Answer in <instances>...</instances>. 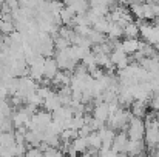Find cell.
Wrapping results in <instances>:
<instances>
[{"label":"cell","mask_w":159,"mask_h":157,"mask_svg":"<svg viewBox=\"0 0 159 157\" xmlns=\"http://www.w3.org/2000/svg\"><path fill=\"white\" fill-rule=\"evenodd\" d=\"M73 148L76 150V153L77 154H84V153H87L88 151V140H87V137H77L74 142H73Z\"/></svg>","instance_id":"4fadbf2b"},{"label":"cell","mask_w":159,"mask_h":157,"mask_svg":"<svg viewBox=\"0 0 159 157\" xmlns=\"http://www.w3.org/2000/svg\"><path fill=\"white\" fill-rule=\"evenodd\" d=\"M141 45H142V40H139V39H124L120 42V48H122V51L125 52L127 55L139 52Z\"/></svg>","instance_id":"277c9868"},{"label":"cell","mask_w":159,"mask_h":157,"mask_svg":"<svg viewBox=\"0 0 159 157\" xmlns=\"http://www.w3.org/2000/svg\"><path fill=\"white\" fill-rule=\"evenodd\" d=\"M87 140H88V146H90V148L101 151V148H102V139H101V136H99L98 131L91 133V134L87 137Z\"/></svg>","instance_id":"7c38bea8"},{"label":"cell","mask_w":159,"mask_h":157,"mask_svg":"<svg viewBox=\"0 0 159 157\" xmlns=\"http://www.w3.org/2000/svg\"><path fill=\"white\" fill-rule=\"evenodd\" d=\"M0 33H2V34H6V36L16 33V23H14V22L0 20Z\"/></svg>","instance_id":"9a60e30c"},{"label":"cell","mask_w":159,"mask_h":157,"mask_svg":"<svg viewBox=\"0 0 159 157\" xmlns=\"http://www.w3.org/2000/svg\"><path fill=\"white\" fill-rule=\"evenodd\" d=\"M144 150H145L144 140H130L128 145H127L125 154L128 157H139L144 154Z\"/></svg>","instance_id":"3957f363"},{"label":"cell","mask_w":159,"mask_h":157,"mask_svg":"<svg viewBox=\"0 0 159 157\" xmlns=\"http://www.w3.org/2000/svg\"><path fill=\"white\" fill-rule=\"evenodd\" d=\"M139 34H141V33H139V25H136L134 22L128 23V25L124 28V36H125V39H138Z\"/></svg>","instance_id":"8fae6325"},{"label":"cell","mask_w":159,"mask_h":157,"mask_svg":"<svg viewBox=\"0 0 159 157\" xmlns=\"http://www.w3.org/2000/svg\"><path fill=\"white\" fill-rule=\"evenodd\" d=\"M43 106H45V109L50 111V112H56L57 109H60V108H62V103H60L59 94L54 93V91H51V94L43 100Z\"/></svg>","instance_id":"52a82bcc"},{"label":"cell","mask_w":159,"mask_h":157,"mask_svg":"<svg viewBox=\"0 0 159 157\" xmlns=\"http://www.w3.org/2000/svg\"><path fill=\"white\" fill-rule=\"evenodd\" d=\"M110 23H111V22H110V20L107 19V17H101V19H99V20H98V22H96V23L93 25V29L105 36V34H108V29H110Z\"/></svg>","instance_id":"5bb4252c"},{"label":"cell","mask_w":159,"mask_h":157,"mask_svg":"<svg viewBox=\"0 0 159 157\" xmlns=\"http://www.w3.org/2000/svg\"><path fill=\"white\" fill-rule=\"evenodd\" d=\"M130 139L127 136V133H119L116 134L114 137V142H113V146H111V151L119 154V153H125L127 151V145H128Z\"/></svg>","instance_id":"7a4b0ae2"},{"label":"cell","mask_w":159,"mask_h":157,"mask_svg":"<svg viewBox=\"0 0 159 157\" xmlns=\"http://www.w3.org/2000/svg\"><path fill=\"white\" fill-rule=\"evenodd\" d=\"M147 108H148L147 102L134 100L133 105H131V108H130V112H131V116L136 117V119H144V117H147V114H148Z\"/></svg>","instance_id":"8992f818"},{"label":"cell","mask_w":159,"mask_h":157,"mask_svg":"<svg viewBox=\"0 0 159 157\" xmlns=\"http://www.w3.org/2000/svg\"><path fill=\"white\" fill-rule=\"evenodd\" d=\"M91 112H93V117L102 123L108 122V119H110V108H108V103H105V102L101 105H96Z\"/></svg>","instance_id":"5b68a950"},{"label":"cell","mask_w":159,"mask_h":157,"mask_svg":"<svg viewBox=\"0 0 159 157\" xmlns=\"http://www.w3.org/2000/svg\"><path fill=\"white\" fill-rule=\"evenodd\" d=\"M127 136H128L130 140H144V137H145V123H144V120L131 117V120L128 123Z\"/></svg>","instance_id":"6da1fadb"},{"label":"cell","mask_w":159,"mask_h":157,"mask_svg":"<svg viewBox=\"0 0 159 157\" xmlns=\"http://www.w3.org/2000/svg\"><path fill=\"white\" fill-rule=\"evenodd\" d=\"M156 150H158V151H159V142H158V145H156Z\"/></svg>","instance_id":"e0dca14e"},{"label":"cell","mask_w":159,"mask_h":157,"mask_svg":"<svg viewBox=\"0 0 159 157\" xmlns=\"http://www.w3.org/2000/svg\"><path fill=\"white\" fill-rule=\"evenodd\" d=\"M65 6L70 8L77 15H84L90 9V3H87V2H68V3H65Z\"/></svg>","instance_id":"9c48e42d"},{"label":"cell","mask_w":159,"mask_h":157,"mask_svg":"<svg viewBox=\"0 0 159 157\" xmlns=\"http://www.w3.org/2000/svg\"><path fill=\"white\" fill-rule=\"evenodd\" d=\"M153 157H159V151H158V150H156V151L153 153Z\"/></svg>","instance_id":"2e32d148"},{"label":"cell","mask_w":159,"mask_h":157,"mask_svg":"<svg viewBox=\"0 0 159 157\" xmlns=\"http://www.w3.org/2000/svg\"><path fill=\"white\" fill-rule=\"evenodd\" d=\"M57 74H59V66H57L56 59H53V57L47 59V60H45V76H43V77L53 82L54 77H56Z\"/></svg>","instance_id":"ba28073f"},{"label":"cell","mask_w":159,"mask_h":157,"mask_svg":"<svg viewBox=\"0 0 159 157\" xmlns=\"http://www.w3.org/2000/svg\"><path fill=\"white\" fill-rule=\"evenodd\" d=\"M16 145L14 133H0V146L3 148H12Z\"/></svg>","instance_id":"30bf717a"}]
</instances>
